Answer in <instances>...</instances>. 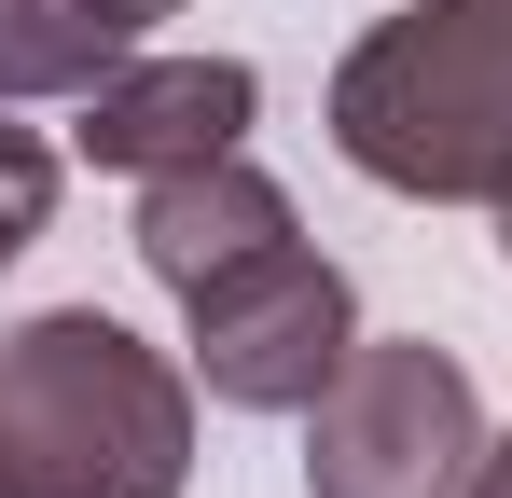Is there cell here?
<instances>
[{
    "label": "cell",
    "mask_w": 512,
    "mask_h": 498,
    "mask_svg": "<svg viewBox=\"0 0 512 498\" xmlns=\"http://www.w3.org/2000/svg\"><path fill=\"white\" fill-rule=\"evenodd\" d=\"M485 14H499V28H512V0H485Z\"/></svg>",
    "instance_id": "7c38bea8"
},
{
    "label": "cell",
    "mask_w": 512,
    "mask_h": 498,
    "mask_svg": "<svg viewBox=\"0 0 512 498\" xmlns=\"http://www.w3.org/2000/svg\"><path fill=\"white\" fill-rule=\"evenodd\" d=\"M125 236H139V277H153V291L180 305V291H208V277H236L250 249H277V236H291V194H277L250 153L153 166V180H139V222H125Z\"/></svg>",
    "instance_id": "8992f818"
},
{
    "label": "cell",
    "mask_w": 512,
    "mask_h": 498,
    "mask_svg": "<svg viewBox=\"0 0 512 498\" xmlns=\"http://www.w3.org/2000/svg\"><path fill=\"white\" fill-rule=\"evenodd\" d=\"M97 14H125V28H139V42H153V28H167L180 0H97Z\"/></svg>",
    "instance_id": "9c48e42d"
},
{
    "label": "cell",
    "mask_w": 512,
    "mask_h": 498,
    "mask_svg": "<svg viewBox=\"0 0 512 498\" xmlns=\"http://www.w3.org/2000/svg\"><path fill=\"white\" fill-rule=\"evenodd\" d=\"M180 346H194V388L222 415H305L346 374V346H360V291H346L333 249L277 236L236 277L180 291Z\"/></svg>",
    "instance_id": "277c9868"
},
{
    "label": "cell",
    "mask_w": 512,
    "mask_h": 498,
    "mask_svg": "<svg viewBox=\"0 0 512 498\" xmlns=\"http://www.w3.org/2000/svg\"><path fill=\"white\" fill-rule=\"evenodd\" d=\"M125 56H139V28L97 0H0V111H70Z\"/></svg>",
    "instance_id": "52a82bcc"
},
{
    "label": "cell",
    "mask_w": 512,
    "mask_h": 498,
    "mask_svg": "<svg viewBox=\"0 0 512 498\" xmlns=\"http://www.w3.org/2000/svg\"><path fill=\"white\" fill-rule=\"evenodd\" d=\"M42 222H56V139H42L28 111H0V277L28 263Z\"/></svg>",
    "instance_id": "ba28073f"
},
{
    "label": "cell",
    "mask_w": 512,
    "mask_h": 498,
    "mask_svg": "<svg viewBox=\"0 0 512 498\" xmlns=\"http://www.w3.org/2000/svg\"><path fill=\"white\" fill-rule=\"evenodd\" d=\"M333 153L374 194L416 208H485L512 180V28L485 0H416L374 14L333 70Z\"/></svg>",
    "instance_id": "7a4b0ae2"
},
{
    "label": "cell",
    "mask_w": 512,
    "mask_h": 498,
    "mask_svg": "<svg viewBox=\"0 0 512 498\" xmlns=\"http://www.w3.org/2000/svg\"><path fill=\"white\" fill-rule=\"evenodd\" d=\"M250 125H263V70L250 56H125L97 97H70V153L111 166V180L250 153Z\"/></svg>",
    "instance_id": "5b68a950"
},
{
    "label": "cell",
    "mask_w": 512,
    "mask_h": 498,
    "mask_svg": "<svg viewBox=\"0 0 512 498\" xmlns=\"http://www.w3.org/2000/svg\"><path fill=\"white\" fill-rule=\"evenodd\" d=\"M485 222H499V263H512V180H499V194H485Z\"/></svg>",
    "instance_id": "8fae6325"
},
{
    "label": "cell",
    "mask_w": 512,
    "mask_h": 498,
    "mask_svg": "<svg viewBox=\"0 0 512 498\" xmlns=\"http://www.w3.org/2000/svg\"><path fill=\"white\" fill-rule=\"evenodd\" d=\"M485 498H512V429H499V443H485Z\"/></svg>",
    "instance_id": "30bf717a"
},
{
    "label": "cell",
    "mask_w": 512,
    "mask_h": 498,
    "mask_svg": "<svg viewBox=\"0 0 512 498\" xmlns=\"http://www.w3.org/2000/svg\"><path fill=\"white\" fill-rule=\"evenodd\" d=\"M0 485L14 498H180L194 360L139 346L111 305H42L0 332Z\"/></svg>",
    "instance_id": "6da1fadb"
},
{
    "label": "cell",
    "mask_w": 512,
    "mask_h": 498,
    "mask_svg": "<svg viewBox=\"0 0 512 498\" xmlns=\"http://www.w3.org/2000/svg\"><path fill=\"white\" fill-rule=\"evenodd\" d=\"M0 498H14V485H0Z\"/></svg>",
    "instance_id": "4fadbf2b"
},
{
    "label": "cell",
    "mask_w": 512,
    "mask_h": 498,
    "mask_svg": "<svg viewBox=\"0 0 512 498\" xmlns=\"http://www.w3.org/2000/svg\"><path fill=\"white\" fill-rule=\"evenodd\" d=\"M485 388L429 332H360L305 402V498H485Z\"/></svg>",
    "instance_id": "3957f363"
}]
</instances>
